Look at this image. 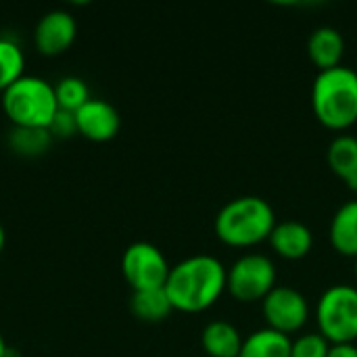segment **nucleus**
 I'll return each instance as SVG.
<instances>
[{
	"instance_id": "7",
	"label": "nucleus",
	"mask_w": 357,
	"mask_h": 357,
	"mask_svg": "<svg viewBox=\"0 0 357 357\" xmlns=\"http://www.w3.org/2000/svg\"><path fill=\"white\" fill-rule=\"evenodd\" d=\"M172 266L167 264L163 251L151 243H134L123 251L121 272L132 291H151L163 289L167 282Z\"/></svg>"
},
{
	"instance_id": "15",
	"label": "nucleus",
	"mask_w": 357,
	"mask_h": 357,
	"mask_svg": "<svg viewBox=\"0 0 357 357\" xmlns=\"http://www.w3.org/2000/svg\"><path fill=\"white\" fill-rule=\"evenodd\" d=\"M328 165L351 190H357V138L351 134H339L333 138L326 151Z\"/></svg>"
},
{
	"instance_id": "5",
	"label": "nucleus",
	"mask_w": 357,
	"mask_h": 357,
	"mask_svg": "<svg viewBox=\"0 0 357 357\" xmlns=\"http://www.w3.org/2000/svg\"><path fill=\"white\" fill-rule=\"evenodd\" d=\"M318 333L331 345H347L357 341V287L333 284L316 303Z\"/></svg>"
},
{
	"instance_id": "10",
	"label": "nucleus",
	"mask_w": 357,
	"mask_h": 357,
	"mask_svg": "<svg viewBox=\"0 0 357 357\" xmlns=\"http://www.w3.org/2000/svg\"><path fill=\"white\" fill-rule=\"evenodd\" d=\"M77 134L92 142H107L117 136L121 117L119 111L102 98H90L82 109L75 111Z\"/></svg>"
},
{
	"instance_id": "8",
	"label": "nucleus",
	"mask_w": 357,
	"mask_h": 357,
	"mask_svg": "<svg viewBox=\"0 0 357 357\" xmlns=\"http://www.w3.org/2000/svg\"><path fill=\"white\" fill-rule=\"evenodd\" d=\"M261 314L268 328L291 337L307 324L310 305L297 289L274 287L261 301Z\"/></svg>"
},
{
	"instance_id": "23",
	"label": "nucleus",
	"mask_w": 357,
	"mask_h": 357,
	"mask_svg": "<svg viewBox=\"0 0 357 357\" xmlns=\"http://www.w3.org/2000/svg\"><path fill=\"white\" fill-rule=\"evenodd\" d=\"M328 357H357L356 343H347V345H333Z\"/></svg>"
},
{
	"instance_id": "4",
	"label": "nucleus",
	"mask_w": 357,
	"mask_h": 357,
	"mask_svg": "<svg viewBox=\"0 0 357 357\" xmlns=\"http://www.w3.org/2000/svg\"><path fill=\"white\" fill-rule=\"evenodd\" d=\"M2 111L15 128L50 130L59 113L54 86L38 75H23L2 92Z\"/></svg>"
},
{
	"instance_id": "22",
	"label": "nucleus",
	"mask_w": 357,
	"mask_h": 357,
	"mask_svg": "<svg viewBox=\"0 0 357 357\" xmlns=\"http://www.w3.org/2000/svg\"><path fill=\"white\" fill-rule=\"evenodd\" d=\"M50 134L52 136H73L77 134V126H75V113H67L61 111L54 115L52 123H50Z\"/></svg>"
},
{
	"instance_id": "1",
	"label": "nucleus",
	"mask_w": 357,
	"mask_h": 357,
	"mask_svg": "<svg viewBox=\"0 0 357 357\" xmlns=\"http://www.w3.org/2000/svg\"><path fill=\"white\" fill-rule=\"evenodd\" d=\"M226 268L213 255H192L169 270L165 293L174 310L199 314L213 307L226 291Z\"/></svg>"
},
{
	"instance_id": "3",
	"label": "nucleus",
	"mask_w": 357,
	"mask_h": 357,
	"mask_svg": "<svg viewBox=\"0 0 357 357\" xmlns=\"http://www.w3.org/2000/svg\"><path fill=\"white\" fill-rule=\"evenodd\" d=\"M312 109L316 119L343 132L357 121V73L354 67H333L318 71L312 86Z\"/></svg>"
},
{
	"instance_id": "21",
	"label": "nucleus",
	"mask_w": 357,
	"mask_h": 357,
	"mask_svg": "<svg viewBox=\"0 0 357 357\" xmlns=\"http://www.w3.org/2000/svg\"><path fill=\"white\" fill-rule=\"evenodd\" d=\"M331 343L320 333H307L293 341L291 357H328Z\"/></svg>"
},
{
	"instance_id": "14",
	"label": "nucleus",
	"mask_w": 357,
	"mask_h": 357,
	"mask_svg": "<svg viewBox=\"0 0 357 357\" xmlns=\"http://www.w3.org/2000/svg\"><path fill=\"white\" fill-rule=\"evenodd\" d=\"M243 341L238 328L226 320H213L201 333L203 351L209 357H238Z\"/></svg>"
},
{
	"instance_id": "17",
	"label": "nucleus",
	"mask_w": 357,
	"mask_h": 357,
	"mask_svg": "<svg viewBox=\"0 0 357 357\" xmlns=\"http://www.w3.org/2000/svg\"><path fill=\"white\" fill-rule=\"evenodd\" d=\"M130 307H132V314L142 322H161L174 312L165 289L136 291L132 295Z\"/></svg>"
},
{
	"instance_id": "26",
	"label": "nucleus",
	"mask_w": 357,
	"mask_h": 357,
	"mask_svg": "<svg viewBox=\"0 0 357 357\" xmlns=\"http://www.w3.org/2000/svg\"><path fill=\"white\" fill-rule=\"evenodd\" d=\"M356 278H357V257H356Z\"/></svg>"
},
{
	"instance_id": "16",
	"label": "nucleus",
	"mask_w": 357,
	"mask_h": 357,
	"mask_svg": "<svg viewBox=\"0 0 357 357\" xmlns=\"http://www.w3.org/2000/svg\"><path fill=\"white\" fill-rule=\"evenodd\" d=\"M291 337L266 326L245 337L238 357H291Z\"/></svg>"
},
{
	"instance_id": "19",
	"label": "nucleus",
	"mask_w": 357,
	"mask_h": 357,
	"mask_svg": "<svg viewBox=\"0 0 357 357\" xmlns=\"http://www.w3.org/2000/svg\"><path fill=\"white\" fill-rule=\"evenodd\" d=\"M52 140L50 130H38V128H13L8 142L15 153L25 157H36L48 151Z\"/></svg>"
},
{
	"instance_id": "20",
	"label": "nucleus",
	"mask_w": 357,
	"mask_h": 357,
	"mask_svg": "<svg viewBox=\"0 0 357 357\" xmlns=\"http://www.w3.org/2000/svg\"><path fill=\"white\" fill-rule=\"evenodd\" d=\"M54 94H56L59 109L67 111V113H75L90 100V90H88L86 82L82 77H73V75L59 79L54 86Z\"/></svg>"
},
{
	"instance_id": "12",
	"label": "nucleus",
	"mask_w": 357,
	"mask_h": 357,
	"mask_svg": "<svg viewBox=\"0 0 357 357\" xmlns=\"http://www.w3.org/2000/svg\"><path fill=\"white\" fill-rule=\"evenodd\" d=\"M307 54L320 71L339 67L345 54L343 33L331 25L316 27L307 38Z\"/></svg>"
},
{
	"instance_id": "27",
	"label": "nucleus",
	"mask_w": 357,
	"mask_h": 357,
	"mask_svg": "<svg viewBox=\"0 0 357 357\" xmlns=\"http://www.w3.org/2000/svg\"><path fill=\"white\" fill-rule=\"evenodd\" d=\"M354 69H356V73H357V67H354Z\"/></svg>"
},
{
	"instance_id": "25",
	"label": "nucleus",
	"mask_w": 357,
	"mask_h": 357,
	"mask_svg": "<svg viewBox=\"0 0 357 357\" xmlns=\"http://www.w3.org/2000/svg\"><path fill=\"white\" fill-rule=\"evenodd\" d=\"M4 241H6V234H4V228H2V224H0V253H2Z\"/></svg>"
},
{
	"instance_id": "9",
	"label": "nucleus",
	"mask_w": 357,
	"mask_h": 357,
	"mask_svg": "<svg viewBox=\"0 0 357 357\" xmlns=\"http://www.w3.org/2000/svg\"><path fill=\"white\" fill-rule=\"evenodd\" d=\"M77 36V23L71 13L67 10H48L42 15L33 29V44L36 50L44 56L63 54Z\"/></svg>"
},
{
	"instance_id": "2",
	"label": "nucleus",
	"mask_w": 357,
	"mask_h": 357,
	"mask_svg": "<svg viewBox=\"0 0 357 357\" xmlns=\"http://www.w3.org/2000/svg\"><path fill=\"white\" fill-rule=\"evenodd\" d=\"M274 207L261 197H236L228 201L215 215V236L236 249H249L270 238L276 228Z\"/></svg>"
},
{
	"instance_id": "18",
	"label": "nucleus",
	"mask_w": 357,
	"mask_h": 357,
	"mask_svg": "<svg viewBox=\"0 0 357 357\" xmlns=\"http://www.w3.org/2000/svg\"><path fill=\"white\" fill-rule=\"evenodd\" d=\"M25 54L21 46L10 38H0V92L23 77Z\"/></svg>"
},
{
	"instance_id": "11",
	"label": "nucleus",
	"mask_w": 357,
	"mask_h": 357,
	"mask_svg": "<svg viewBox=\"0 0 357 357\" xmlns=\"http://www.w3.org/2000/svg\"><path fill=\"white\" fill-rule=\"evenodd\" d=\"M268 241L276 255H280L282 259H291V261L303 259L314 247L312 230L303 222H297V220L278 222Z\"/></svg>"
},
{
	"instance_id": "6",
	"label": "nucleus",
	"mask_w": 357,
	"mask_h": 357,
	"mask_svg": "<svg viewBox=\"0 0 357 357\" xmlns=\"http://www.w3.org/2000/svg\"><path fill=\"white\" fill-rule=\"evenodd\" d=\"M276 287V266L268 255L245 253L226 272V291L241 303L264 301Z\"/></svg>"
},
{
	"instance_id": "13",
	"label": "nucleus",
	"mask_w": 357,
	"mask_h": 357,
	"mask_svg": "<svg viewBox=\"0 0 357 357\" xmlns=\"http://www.w3.org/2000/svg\"><path fill=\"white\" fill-rule=\"evenodd\" d=\"M331 245L339 255L357 257V199L343 203L331 220Z\"/></svg>"
},
{
	"instance_id": "24",
	"label": "nucleus",
	"mask_w": 357,
	"mask_h": 357,
	"mask_svg": "<svg viewBox=\"0 0 357 357\" xmlns=\"http://www.w3.org/2000/svg\"><path fill=\"white\" fill-rule=\"evenodd\" d=\"M6 354H8V347H6V343H4V339L0 335V357H6Z\"/></svg>"
}]
</instances>
